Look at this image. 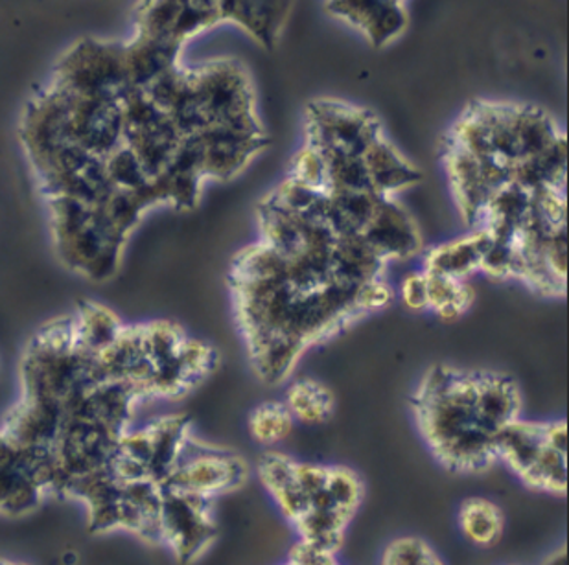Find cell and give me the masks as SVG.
Wrapping results in <instances>:
<instances>
[{"label": "cell", "mask_w": 569, "mask_h": 565, "mask_svg": "<svg viewBox=\"0 0 569 565\" xmlns=\"http://www.w3.org/2000/svg\"><path fill=\"white\" fill-rule=\"evenodd\" d=\"M380 135L378 120L363 109L339 102H317L310 108L308 145L316 150L361 157Z\"/></svg>", "instance_id": "6da1fadb"}, {"label": "cell", "mask_w": 569, "mask_h": 565, "mask_svg": "<svg viewBox=\"0 0 569 565\" xmlns=\"http://www.w3.org/2000/svg\"><path fill=\"white\" fill-rule=\"evenodd\" d=\"M183 446L190 457L176 458L172 472L164 480L170 491L210 495L242 485L246 480V464L234 455H223L192 442H183Z\"/></svg>", "instance_id": "7a4b0ae2"}, {"label": "cell", "mask_w": 569, "mask_h": 565, "mask_svg": "<svg viewBox=\"0 0 569 565\" xmlns=\"http://www.w3.org/2000/svg\"><path fill=\"white\" fill-rule=\"evenodd\" d=\"M209 495L170 491L162 495L161 531L172 539L179 556L189 561L214 538L209 517Z\"/></svg>", "instance_id": "3957f363"}, {"label": "cell", "mask_w": 569, "mask_h": 565, "mask_svg": "<svg viewBox=\"0 0 569 565\" xmlns=\"http://www.w3.org/2000/svg\"><path fill=\"white\" fill-rule=\"evenodd\" d=\"M360 234L383 262L409 259L419 253L420 236L413 220L387 195L381 198L372 220Z\"/></svg>", "instance_id": "277c9868"}, {"label": "cell", "mask_w": 569, "mask_h": 565, "mask_svg": "<svg viewBox=\"0 0 569 565\" xmlns=\"http://www.w3.org/2000/svg\"><path fill=\"white\" fill-rule=\"evenodd\" d=\"M478 380V400H476V411H478L479 424L485 430L495 435L496 431L518 421L520 413V393L516 383L506 376H496V374H476Z\"/></svg>", "instance_id": "5b68a950"}, {"label": "cell", "mask_w": 569, "mask_h": 565, "mask_svg": "<svg viewBox=\"0 0 569 565\" xmlns=\"http://www.w3.org/2000/svg\"><path fill=\"white\" fill-rule=\"evenodd\" d=\"M546 444V425L512 421L495 433L496 457L503 458L521 480L537 463Z\"/></svg>", "instance_id": "8992f818"}, {"label": "cell", "mask_w": 569, "mask_h": 565, "mask_svg": "<svg viewBox=\"0 0 569 565\" xmlns=\"http://www.w3.org/2000/svg\"><path fill=\"white\" fill-rule=\"evenodd\" d=\"M291 0H220L221 17L240 22L266 47L277 39Z\"/></svg>", "instance_id": "52a82bcc"}, {"label": "cell", "mask_w": 569, "mask_h": 565, "mask_svg": "<svg viewBox=\"0 0 569 565\" xmlns=\"http://www.w3.org/2000/svg\"><path fill=\"white\" fill-rule=\"evenodd\" d=\"M492 245L489 232L481 229L473 236L462 238L459 242L446 243L428 254L426 271L428 273H441L462 281L465 276L479 270L483 254Z\"/></svg>", "instance_id": "ba28073f"}, {"label": "cell", "mask_w": 569, "mask_h": 565, "mask_svg": "<svg viewBox=\"0 0 569 565\" xmlns=\"http://www.w3.org/2000/svg\"><path fill=\"white\" fill-rule=\"evenodd\" d=\"M369 178H371L372 189L378 194H395L400 189H406L413 184L420 178L413 167H409L391 145L383 141V137H377L371 145L363 153Z\"/></svg>", "instance_id": "9c48e42d"}, {"label": "cell", "mask_w": 569, "mask_h": 565, "mask_svg": "<svg viewBox=\"0 0 569 565\" xmlns=\"http://www.w3.org/2000/svg\"><path fill=\"white\" fill-rule=\"evenodd\" d=\"M305 349L307 345L301 340L279 332L263 341L262 345L253 349L251 355H253L254 366L260 372V376L274 383L284 380L290 374L291 366L296 365L297 357Z\"/></svg>", "instance_id": "30bf717a"}, {"label": "cell", "mask_w": 569, "mask_h": 565, "mask_svg": "<svg viewBox=\"0 0 569 565\" xmlns=\"http://www.w3.org/2000/svg\"><path fill=\"white\" fill-rule=\"evenodd\" d=\"M350 516L352 514L339 511V508H333V511L310 508L296 523L301 528L305 542L333 555L343 544V528Z\"/></svg>", "instance_id": "8fae6325"}, {"label": "cell", "mask_w": 569, "mask_h": 565, "mask_svg": "<svg viewBox=\"0 0 569 565\" xmlns=\"http://www.w3.org/2000/svg\"><path fill=\"white\" fill-rule=\"evenodd\" d=\"M288 407L293 418L307 424H322L332 415L333 396L325 385L317 382H297L288 391Z\"/></svg>", "instance_id": "7c38bea8"}, {"label": "cell", "mask_w": 569, "mask_h": 565, "mask_svg": "<svg viewBox=\"0 0 569 565\" xmlns=\"http://www.w3.org/2000/svg\"><path fill=\"white\" fill-rule=\"evenodd\" d=\"M461 527L473 544H496L501 536L500 511L490 501H465L461 506Z\"/></svg>", "instance_id": "4fadbf2b"}, {"label": "cell", "mask_w": 569, "mask_h": 565, "mask_svg": "<svg viewBox=\"0 0 569 565\" xmlns=\"http://www.w3.org/2000/svg\"><path fill=\"white\" fill-rule=\"evenodd\" d=\"M523 481L527 485L555 492V494L566 492V483H568L566 453L546 444L542 453L538 455L537 463L532 464V468L527 472Z\"/></svg>", "instance_id": "5bb4252c"}, {"label": "cell", "mask_w": 569, "mask_h": 565, "mask_svg": "<svg viewBox=\"0 0 569 565\" xmlns=\"http://www.w3.org/2000/svg\"><path fill=\"white\" fill-rule=\"evenodd\" d=\"M293 427V415L286 404L260 405L251 415V431L254 438L271 444L282 441Z\"/></svg>", "instance_id": "9a60e30c"}, {"label": "cell", "mask_w": 569, "mask_h": 565, "mask_svg": "<svg viewBox=\"0 0 569 565\" xmlns=\"http://www.w3.org/2000/svg\"><path fill=\"white\" fill-rule=\"evenodd\" d=\"M327 491L332 495L339 511L355 514L356 506L360 505L361 483L352 472L343 468L328 470Z\"/></svg>", "instance_id": "2e32d148"}, {"label": "cell", "mask_w": 569, "mask_h": 565, "mask_svg": "<svg viewBox=\"0 0 569 565\" xmlns=\"http://www.w3.org/2000/svg\"><path fill=\"white\" fill-rule=\"evenodd\" d=\"M383 564L389 565H428L441 564L439 556L430 545L419 538H402L392 542L383 555Z\"/></svg>", "instance_id": "e0dca14e"}, {"label": "cell", "mask_w": 569, "mask_h": 565, "mask_svg": "<svg viewBox=\"0 0 569 565\" xmlns=\"http://www.w3.org/2000/svg\"><path fill=\"white\" fill-rule=\"evenodd\" d=\"M291 179H296L297 183L307 184L310 189L327 192V164L316 148L307 145L297 155Z\"/></svg>", "instance_id": "ac0fdd59"}, {"label": "cell", "mask_w": 569, "mask_h": 565, "mask_svg": "<svg viewBox=\"0 0 569 565\" xmlns=\"http://www.w3.org/2000/svg\"><path fill=\"white\" fill-rule=\"evenodd\" d=\"M297 463L286 455L279 453H268L260 461V475H262L263 485L268 486L271 494L282 491L286 486L293 485L297 481Z\"/></svg>", "instance_id": "d6986e66"}, {"label": "cell", "mask_w": 569, "mask_h": 565, "mask_svg": "<svg viewBox=\"0 0 569 565\" xmlns=\"http://www.w3.org/2000/svg\"><path fill=\"white\" fill-rule=\"evenodd\" d=\"M426 287H428V307L442 306L446 302H456L462 281L453 276L441 275V273H428L425 271Z\"/></svg>", "instance_id": "ffe728a7"}, {"label": "cell", "mask_w": 569, "mask_h": 565, "mask_svg": "<svg viewBox=\"0 0 569 565\" xmlns=\"http://www.w3.org/2000/svg\"><path fill=\"white\" fill-rule=\"evenodd\" d=\"M392 301V290L381 279L363 282L356 291L355 304L358 312L366 313L371 310L386 307Z\"/></svg>", "instance_id": "44dd1931"}, {"label": "cell", "mask_w": 569, "mask_h": 565, "mask_svg": "<svg viewBox=\"0 0 569 565\" xmlns=\"http://www.w3.org/2000/svg\"><path fill=\"white\" fill-rule=\"evenodd\" d=\"M510 262H512V249L509 243L492 242L489 251L481 259L479 270H483L490 276L506 279L510 276Z\"/></svg>", "instance_id": "7402d4cb"}, {"label": "cell", "mask_w": 569, "mask_h": 565, "mask_svg": "<svg viewBox=\"0 0 569 565\" xmlns=\"http://www.w3.org/2000/svg\"><path fill=\"white\" fill-rule=\"evenodd\" d=\"M402 299L411 310H426L428 307V287H426L425 273L409 275L402 284Z\"/></svg>", "instance_id": "603a6c76"}, {"label": "cell", "mask_w": 569, "mask_h": 565, "mask_svg": "<svg viewBox=\"0 0 569 565\" xmlns=\"http://www.w3.org/2000/svg\"><path fill=\"white\" fill-rule=\"evenodd\" d=\"M296 475L297 483L308 495L316 494L327 486L328 468L312 466V464H297Z\"/></svg>", "instance_id": "cb8c5ba5"}, {"label": "cell", "mask_w": 569, "mask_h": 565, "mask_svg": "<svg viewBox=\"0 0 569 565\" xmlns=\"http://www.w3.org/2000/svg\"><path fill=\"white\" fill-rule=\"evenodd\" d=\"M290 562L291 564L299 565L336 564L332 553L319 549V547L308 544L305 539H302L301 544H297L296 547L291 549Z\"/></svg>", "instance_id": "d4e9b609"}]
</instances>
